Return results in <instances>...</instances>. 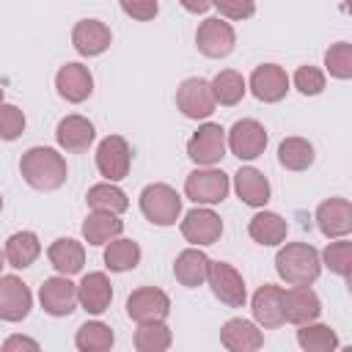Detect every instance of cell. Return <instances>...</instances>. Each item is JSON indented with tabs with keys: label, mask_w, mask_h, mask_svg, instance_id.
<instances>
[{
	"label": "cell",
	"mask_w": 352,
	"mask_h": 352,
	"mask_svg": "<svg viewBox=\"0 0 352 352\" xmlns=\"http://www.w3.org/2000/svg\"><path fill=\"white\" fill-rule=\"evenodd\" d=\"M19 173H22V179L33 190L52 192V190H58L66 182L69 168H66L63 154H58L55 148H50V146H33V148H28L22 154Z\"/></svg>",
	"instance_id": "obj_1"
},
{
	"label": "cell",
	"mask_w": 352,
	"mask_h": 352,
	"mask_svg": "<svg viewBox=\"0 0 352 352\" xmlns=\"http://www.w3.org/2000/svg\"><path fill=\"white\" fill-rule=\"evenodd\" d=\"M275 270L289 286H311L319 278V250L308 242H289L275 256Z\"/></svg>",
	"instance_id": "obj_2"
},
{
	"label": "cell",
	"mask_w": 352,
	"mask_h": 352,
	"mask_svg": "<svg viewBox=\"0 0 352 352\" xmlns=\"http://www.w3.org/2000/svg\"><path fill=\"white\" fill-rule=\"evenodd\" d=\"M140 212L154 226H173L182 214V195L162 182L146 184L140 192Z\"/></svg>",
	"instance_id": "obj_3"
},
{
	"label": "cell",
	"mask_w": 352,
	"mask_h": 352,
	"mask_svg": "<svg viewBox=\"0 0 352 352\" xmlns=\"http://www.w3.org/2000/svg\"><path fill=\"white\" fill-rule=\"evenodd\" d=\"M231 184H228V176L217 168H195L187 179H184V195L195 204H204V206H212V204H220L226 201Z\"/></svg>",
	"instance_id": "obj_4"
},
{
	"label": "cell",
	"mask_w": 352,
	"mask_h": 352,
	"mask_svg": "<svg viewBox=\"0 0 352 352\" xmlns=\"http://www.w3.org/2000/svg\"><path fill=\"white\" fill-rule=\"evenodd\" d=\"M206 283L212 286V294L226 302L228 308H242L248 300V289L242 275L228 264V261H209V272H206Z\"/></svg>",
	"instance_id": "obj_5"
},
{
	"label": "cell",
	"mask_w": 352,
	"mask_h": 352,
	"mask_svg": "<svg viewBox=\"0 0 352 352\" xmlns=\"http://www.w3.org/2000/svg\"><path fill=\"white\" fill-rule=\"evenodd\" d=\"M168 314H170V297L157 286H140L126 297V316L138 324L165 322Z\"/></svg>",
	"instance_id": "obj_6"
},
{
	"label": "cell",
	"mask_w": 352,
	"mask_h": 352,
	"mask_svg": "<svg viewBox=\"0 0 352 352\" xmlns=\"http://www.w3.org/2000/svg\"><path fill=\"white\" fill-rule=\"evenodd\" d=\"M234 44H236V33H234V28H231L226 19H220V16L204 19V22L198 25V30H195V47H198V52L206 55V58H226V55L234 50Z\"/></svg>",
	"instance_id": "obj_7"
},
{
	"label": "cell",
	"mask_w": 352,
	"mask_h": 352,
	"mask_svg": "<svg viewBox=\"0 0 352 352\" xmlns=\"http://www.w3.org/2000/svg\"><path fill=\"white\" fill-rule=\"evenodd\" d=\"M187 157L195 165H214L226 157V129L220 124H201L187 140Z\"/></svg>",
	"instance_id": "obj_8"
},
{
	"label": "cell",
	"mask_w": 352,
	"mask_h": 352,
	"mask_svg": "<svg viewBox=\"0 0 352 352\" xmlns=\"http://www.w3.org/2000/svg\"><path fill=\"white\" fill-rule=\"evenodd\" d=\"M226 146L231 148L234 157L239 160H256L264 154L267 148V129L264 124H258L256 118H242L228 129V140Z\"/></svg>",
	"instance_id": "obj_9"
},
{
	"label": "cell",
	"mask_w": 352,
	"mask_h": 352,
	"mask_svg": "<svg viewBox=\"0 0 352 352\" xmlns=\"http://www.w3.org/2000/svg\"><path fill=\"white\" fill-rule=\"evenodd\" d=\"M132 148L121 135H107L96 148V168L107 182H121L129 173Z\"/></svg>",
	"instance_id": "obj_10"
},
{
	"label": "cell",
	"mask_w": 352,
	"mask_h": 352,
	"mask_svg": "<svg viewBox=\"0 0 352 352\" xmlns=\"http://www.w3.org/2000/svg\"><path fill=\"white\" fill-rule=\"evenodd\" d=\"M176 107L187 116V118H209L217 107L214 96H212V88L204 77H187L179 91H176Z\"/></svg>",
	"instance_id": "obj_11"
},
{
	"label": "cell",
	"mask_w": 352,
	"mask_h": 352,
	"mask_svg": "<svg viewBox=\"0 0 352 352\" xmlns=\"http://www.w3.org/2000/svg\"><path fill=\"white\" fill-rule=\"evenodd\" d=\"M33 308L28 283L16 275H0V322H22Z\"/></svg>",
	"instance_id": "obj_12"
},
{
	"label": "cell",
	"mask_w": 352,
	"mask_h": 352,
	"mask_svg": "<svg viewBox=\"0 0 352 352\" xmlns=\"http://www.w3.org/2000/svg\"><path fill=\"white\" fill-rule=\"evenodd\" d=\"M38 302L50 316H69L77 308V286L69 280V275L47 278L38 289Z\"/></svg>",
	"instance_id": "obj_13"
},
{
	"label": "cell",
	"mask_w": 352,
	"mask_h": 352,
	"mask_svg": "<svg viewBox=\"0 0 352 352\" xmlns=\"http://www.w3.org/2000/svg\"><path fill=\"white\" fill-rule=\"evenodd\" d=\"M182 236L195 248L214 245L223 236V220L212 209H190L182 220Z\"/></svg>",
	"instance_id": "obj_14"
},
{
	"label": "cell",
	"mask_w": 352,
	"mask_h": 352,
	"mask_svg": "<svg viewBox=\"0 0 352 352\" xmlns=\"http://www.w3.org/2000/svg\"><path fill=\"white\" fill-rule=\"evenodd\" d=\"M250 91L258 102H280L289 91V74L278 63H261L250 74Z\"/></svg>",
	"instance_id": "obj_15"
},
{
	"label": "cell",
	"mask_w": 352,
	"mask_h": 352,
	"mask_svg": "<svg viewBox=\"0 0 352 352\" xmlns=\"http://www.w3.org/2000/svg\"><path fill=\"white\" fill-rule=\"evenodd\" d=\"M316 226L327 239L346 236L352 231V204L346 198H327L316 206Z\"/></svg>",
	"instance_id": "obj_16"
},
{
	"label": "cell",
	"mask_w": 352,
	"mask_h": 352,
	"mask_svg": "<svg viewBox=\"0 0 352 352\" xmlns=\"http://www.w3.org/2000/svg\"><path fill=\"white\" fill-rule=\"evenodd\" d=\"M250 311H253L256 324H261L264 330L280 327L283 324V289L275 283L258 286L250 300Z\"/></svg>",
	"instance_id": "obj_17"
},
{
	"label": "cell",
	"mask_w": 352,
	"mask_h": 352,
	"mask_svg": "<svg viewBox=\"0 0 352 352\" xmlns=\"http://www.w3.org/2000/svg\"><path fill=\"white\" fill-rule=\"evenodd\" d=\"M319 314H322V302L314 289L292 286L289 292H283V322H292L300 327V324L316 322Z\"/></svg>",
	"instance_id": "obj_18"
},
{
	"label": "cell",
	"mask_w": 352,
	"mask_h": 352,
	"mask_svg": "<svg viewBox=\"0 0 352 352\" xmlns=\"http://www.w3.org/2000/svg\"><path fill=\"white\" fill-rule=\"evenodd\" d=\"M55 88L66 102L80 104L94 94V74L82 63H66L55 74Z\"/></svg>",
	"instance_id": "obj_19"
},
{
	"label": "cell",
	"mask_w": 352,
	"mask_h": 352,
	"mask_svg": "<svg viewBox=\"0 0 352 352\" xmlns=\"http://www.w3.org/2000/svg\"><path fill=\"white\" fill-rule=\"evenodd\" d=\"M110 41H113V33H110V28H107L104 22H99V19H80V22L74 25V30H72V44H74V50H77L80 55H85V58L102 55V52L110 47Z\"/></svg>",
	"instance_id": "obj_20"
},
{
	"label": "cell",
	"mask_w": 352,
	"mask_h": 352,
	"mask_svg": "<svg viewBox=\"0 0 352 352\" xmlns=\"http://www.w3.org/2000/svg\"><path fill=\"white\" fill-rule=\"evenodd\" d=\"M113 300V283L104 272H88L77 283V302L88 314H104Z\"/></svg>",
	"instance_id": "obj_21"
},
{
	"label": "cell",
	"mask_w": 352,
	"mask_h": 352,
	"mask_svg": "<svg viewBox=\"0 0 352 352\" xmlns=\"http://www.w3.org/2000/svg\"><path fill=\"white\" fill-rule=\"evenodd\" d=\"M220 344L228 352H253V349L264 346V336L248 319H228L220 330Z\"/></svg>",
	"instance_id": "obj_22"
},
{
	"label": "cell",
	"mask_w": 352,
	"mask_h": 352,
	"mask_svg": "<svg viewBox=\"0 0 352 352\" xmlns=\"http://www.w3.org/2000/svg\"><path fill=\"white\" fill-rule=\"evenodd\" d=\"M94 138H96L94 124L85 116H66V118L58 121L55 140L66 151H85L94 143Z\"/></svg>",
	"instance_id": "obj_23"
},
{
	"label": "cell",
	"mask_w": 352,
	"mask_h": 352,
	"mask_svg": "<svg viewBox=\"0 0 352 352\" xmlns=\"http://www.w3.org/2000/svg\"><path fill=\"white\" fill-rule=\"evenodd\" d=\"M206 272H209V256L201 248H187L173 261V278L187 289L206 283Z\"/></svg>",
	"instance_id": "obj_24"
},
{
	"label": "cell",
	"mask_w": 352,
	"mask_h": 352,
	"mask_svg": "<svg viewBox=\"0 0 352 352\" xmlns=\"http://www.w3.org/2000/svg\"><path fill=\"white\" fill-rule=\"evenodd\" d=\"M47 258L58 270V275H77L85 264V248L72 236H60L50 245Z\"/></svg>",
	"instance_id": "obj_25"
},
{
	"label": "cell",
	"mask_w": 352,
	"mask_h": 352,
	"mask_svg": "<svg viewBox=\"0 0 352 352\" xmlns=\"http://www.w3.org/2000/svg\"><path fill=\"white\" fill-rule=\"evenodd\" d=\"M234 190L239 201L248 206H264L270 201V182L256 168H239L234 173Z\"/></svg>",
	"instance_id": "obj_26"
},
{
	"label": "cell",
	"mask_w": 352,
	"mask_h": 352,
	"mask_svg": "<svg viewBox=\"0 0 352 352\" xmlns=\"http://www.w3.org/2000/svg\"><path fill=\"white\" fill-rule=\"evenodd\" d=\"M286 231H289V226H286V220H283L278 212H258V214H253L250 223H248L250 239L258 242V245H264V248L280 245V242L286 239Z\"/></svg>",
	"instance_id": "obj_27"
},
{
	"label": "cell",
	"mask_w": 352,
	"mask_h": 352,
	"mask_svg": "<svg viewBox=\"0 0 352 352\" xmlns=\"http://www.w3.org/2000/svg\"><path fill=\"white\" fill-rule=\"evenodd\" d=\"M121 231H124V223L113 212H96L94 209L82 223V236L88 245H107L110 239L121 236Z\"/></svg>",
	"instance_id": "obj_28"
},
{
	"label": "cell",
	"mask_w": 352,
	"mask_h": 352,
	"mask_svg": "<svg viewBox=\"0 0 352 352\" xmlns=\"http://www.w3.org/2000/svg\"><path fill=\"white\" fill-rule=\"evenodd\" d=\"M41 253V242L33 231H16L6 239V261L14 270H25L30 267Z\"/></svg>",
	"instance_id": "obj_29"
},
{
	"label": "cell",
	"mask_w": 352,
	"mask_h": 352,
	"mask_svg": "<svg viewBox=\"0 0 352 352\" xmlns=\"http://www.w3.org/2000/svg\"><path fill=\"white\" fill-rule=\"evenodd\" d=\"M85 201L91 209L96 212H113V214H121L129 209V198L121 187H116V182H102V184H94L88 192H85Z\"/></svg>",
	"instance_id": "obj_30"
},
{
	"label": "cell",
	"mask_w": 352,
	"mask_h": 352,
	"mask_svg": "<svg viewBox=\"0 0 352 352\" xmlns=\"http://www.w3.org/2000/svg\"><path fill=\"white\" fill-rule=\"evenodd\" d=\"M209 88H212L214 102H217V104H226V107L239 104L242 96H245V91H248L245 77H242L239 72H234V69H223V72H217L214 80L209 82Z\"/></svg>",
	"instance_id": "obj_31"
},
{
	"label": "cell",
	"mask_w": 352,
	"mask_h": 352,
	"mask_svg": "<svg viewBox=\"0 0 352 352\" xmlns=\"http://www.w3.org/2000/svg\"><path fill=\"white\" fill-rule=\"evenodd\" d=\"M104 264L113 272L135 270L140 264V245L135 239H121V236L110 239L107 248H104Z\"/></svg>",
	"instance_id": "obj_32"
},
{
	"label": "cell",
	"mask_w": 352,
	"mask_h": 352,
	"mask_svg": "<svg viewBox=\"0 0 352 352\" xmlns=\"http://www.w3.org/2000/svg\"><path fill=\"white\" fill-rule=\"evenodd\" d=\"M314 146L305 138H286L278 146V162L286 170H305L314 165Z\"/></svg>",
	"instance_id": "obj_33"
},
{
	"label": "cell",
	"mask_w": 352,
	"mask_h": 352,
	"mask_svg": "<svg viewBox=\"0 0 352 352\" xmlns=\"http://www.w3.org/2000/svg\"><path fill=\"white\" fill-rule=\"evenodd\" d=\"M113 344H116V336L104 322H85L77 327L74 346L80 352H107Z\"/></svg>",
	"instance_id": "obj_34"
},
{
	"label": "cell",
	"mask_w": 352,
	"mask_h": 352,
	"mask_svg": "<svg viewBox=\"0 0 352 352\" xmlns=\"http://www.w3.org/2000/svg\"><path fill=\"white\" fill-rule=\"evenodd\" d=\"M173 336L165 322H143L135 330V349L138 352H165Z\"/></svg>",
	"instance_id": "obj_35"
},
{
	"label": "cell",
	"mask_w": 352,
	"mask_h": 352,
	"mask_svg": "<svg viewBox=\"0 0 352 352\" xmlns=\"http://www.w3.org/2000/svg\"><path fill=\"white\" fill-rule=\"evenodd\" d=\"M297 344L305 349V352H333L338 346V336L333 327L327 324H300L297 330Z\"/></svg>",
	"instance_id": "obj_36"
},
{
	"label": "cell",
	"mask_w": 352,
	"mask_h": 352,
	"mask_svg": "<svg viewBox=\"0 0 352 352\" xmlns=\"http://www.w3.org/2000/svg\"><path fill=\"white\" fill-rule=\"evenodd\" d=\"M319 261H322L330 272H336L338 278H349V272H352V245H349L344 236H338L336 242H330V245L322 250Z\"/></svg>",
	"instance_id": "obj_37"
},
{
	"label": "cell",
	"mask_w": 352,
	"mask_h": 352,
	"mask_svg": "<svg viewBox=\"0 0 352 352\" xmlns=\"http://www.w3.org/2000/svg\"><path fill=\"white\" fill-rule=\"evenodd\" d=\"M324 66L330 77L336 80H349L352 77V44L349 41H336L324 52Z\"/></svg>",
	"instance_id": "obj_38"
},
{
	"label": "cell",
	"mask_w": 352,
	"mask_h": 352,
	"mask_svg": "<svg viewBox=\"0 0 352 352\" xmlns=\"http://www.w3.org/2000/svg\"><path fill=\"white\" fill-rule=\"evenodd\" d=\"M25 132V113L16 104L0 102V140H16Z\"/></svg>",
	"instance_id": "obj_39"
},
{
	"label": "cell",
	"mask_w": 352,
	"mask_h": 352,
	"mask_svg": "<svg viewBox=\"0 0 352 352\" xmlns=\"http://www.w3.org/2000/svg\"><path fill=\"white\" fill-rule=\"evenodd\" d=\"M294 88L302 96H316L324 91V72H319L316 66H300L294 72Z\"/></svg>",
	"instance_id": "obj_40"
},
{
	"label": "cell",
	"mask_w": 352,
	"mask_h": 352,
	"mask_svg": "<svg viewBox=\"0 0 352 352\" xmlns=\"http://www.w3.org/2000/svg\"><path fill=\"white\" fill-rule=\"evenodd\" d=\"M212 6L226 19H250L256 14V0H214Z\"/></svg>",
	"instance_id": "obj_41"
},
{
	"label": "cell",
	"mask_w": 352,
	"mask_h": 352,
	"mask_svg": "<svg viewBox=\"0 0 352 352\" xmlns=\"http://www.w3.org/2000/svg\"><path fill=\"white\" fill-rule=\"evenodd\" d=\"M121 11L138 22H148L160 14V3L157 0H118Z\"/></svg>",
	"instance_id": "obj_42"
},
{
	"label": "cell",
	"mask_w": 352,
	"mask_h": 352,
	"mask_svg": "<svg viewBox=\"0 0 352 352\" xmlns=\"http://www.w3.org/2000/svg\"><path fill=\"white\" fill-rule=\"evenodd\" d=\"M3 349L6 352H11V349H38V341H33V338H25V336H11V338H6L3 341Z\"/></svg>",
	"instance_id": "obj_43"
},
{
	"label": "cell",
	"mask_w": 352,
	"mask_h": 352,
	"mask_svg": "<svg viewBox=\"0 0 352 352\" xmlns=\"http://www.w3.org/2000/svg\"><path fill=\"white\" fill-rule=\"evenodd\" d=\"M179 3H182V8L190 11V14H204V11L212 8L214 0H179Z\"/></svg>",
	"instance_id": "obj_44"
},
{
	"label": "cell",
	"mask_w": 352,
	"mask_h": 352,
	"mask_svg": "<svg viewBox=\"0 0 352 352\" xmlns=\"http://www.w3.org/2000/svg\"><path fill=\"white\" fill-rule=\"evenodd\" d=\"M3 267H6V250H0V275H3Z\"/></svg>",
	"instance_id": "obj_45"
},
{
	"label": "cell",
	"mask_w": 352,
	"mask_h": 352,
	"mask_svg": "<svg viewBox=\"0 0 352 352\" xmlns=\"http://www.w3.org/2000/svg\"><path fill=\"white\" fill-rule=\"evenodd\" d=\"M0 212H3V195H0Z\"/></svg>",
	"instance_id": "obj_46"
},
{
	"label": "cell",
	"mask_w": 352,
	"mask_h": 352,
	"mask_svg": "<svg viewBox=\"0 0 352 352\" xmlns=\"http://www.w3.org/2000/svg\"><path fill=\"white\" fill-rule=\"evenodd\" d=\"M0 102H3V88H0Z\"/></svg>",
	"instance_id": "obj_47"
}]
</instances>
